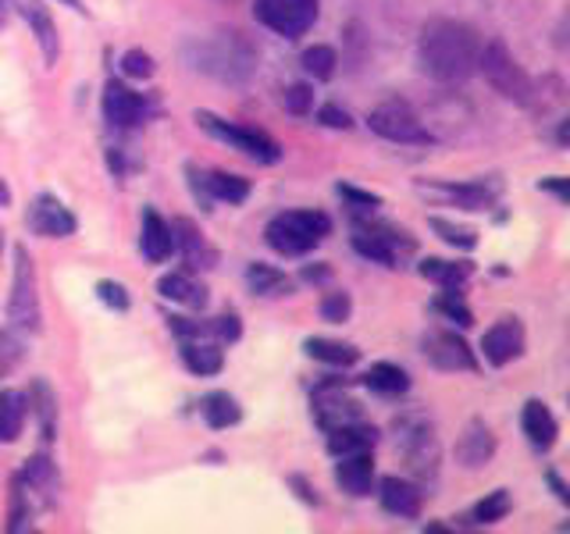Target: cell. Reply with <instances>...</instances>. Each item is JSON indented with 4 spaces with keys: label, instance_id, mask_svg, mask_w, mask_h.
<instances>
[{
    "label": "cell",
    "instance_id": "6da1fadb",
    "mask_svg": "<svg viewBox=\"0 0 570 534\" xmlns=\"http://www.w3.org/2000/svg\"><path fill=\"white\" fill-rule=\"evenodd\" d=\"M481 36L456 18H432L421 29L417 40V61L424 68V76H432L435 82L456 86L478 76V53H481Z\"/></svg>",
    "mask_w": 570,
    "mask_h": 534
},
{
    "label": "cell",
    "instance_id": "7a4b0ae2",
    "mask_svg": "<svg viewBox=\"0 0 570 534\" xmlns=\"http://www.w3.org/2000/svg\"><path fill=\"white\" fill-rule=\"evenodd\" d=\"M328 231H332L328 214H321V210H285V214H275V218L267 221L264 239L282 257H307L314 246H321L328 239Z\"/></svg>",
    "mask_w": 570,
    "mask_h": 534
},
{
    "label": "cell",
    "instance_id": "3957f363",
    "mask_svg": "<svg viewBox=\"0 0 570 534\" xmlns=\"http://www.w3.org/2000/svg\"><path fill=\"white\" fill-rule=\"evenodd\" d=\"M478 71L485 76V82L495 89L499 97H507L513 103H531L534 97V82L528 71L517 65V58L507 50L503 40H489L481 43V53H478Z\"/></svg>",
    "mask_w": 570,
    "mask_h": 534
},
{
    "label": "cell",
    "instance_id": "277c9868",
    "mask_svg": "<svg viewBox=\"0 0 570 534\" xmlns=\"http://www.w3.org/2000/svg\"><path fill=\"white\" fill-rule=\"evenodd\" d=\"M353 249L371 264L400 267L403 257L417 254V243L406 228L382 225V221H356L353 225Z\"/></svg>",
    "mask_w": 570,
    "mask_h": 534
},
{
    "label": "cell",
    "instance_id": "5b68a950",
    "mask_svg": "<svg viewBox=\"0 0 570 534\" xmlns=\"http://www.w3.org/2000/svg\"><path fill=\"white\" fill-rule=\"evenodd\" d=\"M193 121L200 125V129L210 136V139H218V142H228L232 150H239L243 157L249 160H257V165H278L282 160V147L278 142L261 132V129H249V125H236V121H225L218 115H210V111H196Z\"/></svg>",
    "mask_w": 570,
    "mask_h": 534
},
{
    "label": "cell",
    "instance_id": "8992f818",
    "mask_svg": "<svg viewBox=\"0 0 570 534\" xmlns=\"http://www.w3.org/2000/svg\"><path fill=\"white\" fill-rule=\"evenodd\" d=\"M8 320L14 332L36 335L43 328L40 293H36V267L26 246H14V278H11V299H8Z\"/></svg>",
    "mask_w": 570,
    "mask_h": 534
},
{
    "label": "cell",
    "instance_id": "52a82bcc",
    "mask_svg": "<svg viewBox=\"0 0 570 534\" xmlns=\"http://www.w3.org/2000/svg\"><path fill=\"white\" fill-rule=\"evenodd\" d=\"M321 14V0H254V18L285 40H299L311 32Z\"/></svg>",
    "mask_w": 570,
    "mask_h": 534
},
{
    "label": "cell",
    "instance_id": "ba28073f",
    "mask_svg": "<svg viewBox=\"0 0 570 534\" xmlns=\"http://www.w3.org/2000/svg\"><path fill=\"white\" fill-rule=\"evenodd\" d=\"M367 125H371L374 136H382L389 142H400V147H428V142H435V136L424 129L421 118L410 111V103H403V100L379 103L367 115Z\"/></svg>",
    "mask_w": 570,
    "mask_h": 534
},
{
    "label": "cell",
    "instance_id": "9c48e42d",
    "mask_svg": "<svg viewBox=\"0 0 570 534\" xmlns=\"http://www.w3.org/2000/svg\"><path fill=\"white\" fill-rule=\"evenodd\" d=\"M189 175V189L196 196V204L204 210H210L214 200H222L228 207H239L249 200V178L243 175H228V171H200L196 165L186 168Z\"/></svg>",
    "mask_w": 570,
    "mask_h": 534
},
{
    "label": "cell",
    "instance_id": "30bf717a",
    "mask_svg": "<svg viewBox=\"0 0 570 534\" xmlns=\"http://www.w3.org/2000/svg\"><path fill=\"white\" fill-rule=\"evenodd\" d=\"M254 65H257L254 53H249V47L239 40V32H222L218 40L207 47L204 65H196V68H204L225 82H243L249 71H254Z\"/></svg>",
    "mask_w": 570,
    "mask_h": 534
},
{
    "label": "cell",
    "instance_id": "8fae6325",
    "mask_svg": "<svg viewBox=\"0 0 570 534\" xmlns=\"http://www.w3.org/2000/svg\"><path fill=\"white\" fill-rule=\"evenodd\" d=\"M421 349H424V360L432 364L435 370H445V374L478 370V360H474L471 346L463 343L456 332H428L421 338Z\"/></svg>",
    "mask_w": 570,
    "mask_h": 534
},
{
    "label": "cell",
    "instance_id": "7c38bea8",
    "mask_svg": "<svg viewBox=\"0 0 570 534\" xmlns=\"http://www.w3.org/2000/svg\"><path fill=\"white\" fill-rule=\"evenodd\" d=\"M29 228L43 239H68V236H76L79 221H76V214L58 200V196L40 192L36 196V204L29 207Z\"/></svg>",
    "mask_w": 570,
    "mask_h": 534
},
{
    "label": "cell",
    "instance_id": "4fadbf2b",
    "mask_svg": "<svg viewBox=\"0 0 570 534\" xmlns=\"http://www.w3.org/2000/svg\"><path fill=\"white\" fill-rule=\"evenodd\" d=\"M481 353L492 367H507L524 353V325L517 317H499L495 325L481 335Z\"/></svg>",
    "mask_w": 570,
    "mask_h": 534
},
{
    "label": "cell",
    "instance_id": "5bb4252c",
    "mask_svg": "<svg viewBox=\"0 0 570 534\" xmlns=\"http://www.w3.org/2000/svg\"><path fill=\"white\" fill-rule=\"evenodd\" d=\"M314 421L321 432H332V427H343L353 421H364V409L356 399H350L343 388L335 385H321L314 392Z\"/></svg>",
    "mask_w": 570,
    "mask_h": 534
},
{
    "label": "cell",
    "instance_id": "9a60e30c",
    "mask_svg": "<svg viewBox=\"0 0 570 534\" xmlns=\"http://www.w3.org/2000/svg\"><path fill=\"white\" fill-rule=\"evenodd\" d=\"M104 118L115 129H136V125L147 118V103L139 93H132L125 82H107L104 86Z\"/></svg>",
    "mask_w": 570,
    "mask_h": 534
},
{
    "label": "cell",
    "instance_id": "2e32d148",
    "mask_svg": "<svg viewBox=\"0 0 570 534\" xmlns=\"http://www.w3.org/2000/svg\"><path fill=\"white\" fill-rule=\"evenodd\" d=\"M379 498H382V510H385L389 516H400V521H417V516H421V506H424V492L414 485V481L396 477V474L382 477Z\"/></svg>",
    "mask_w": 570,
    "mask_h": 534
},
{
    "label": "cell",
    "instance_id": "e0dca14e",
    "mask_svg": "<svg viewBox=\"0 0 570 534\" xmlns=\"http://www.w3.org/2000/svg\"><path fill=\"white\" fill-rule=\"evenodd\" d=\"M171 236H175V254H183V260L189 264V271H207V267L218 264V249H214L204 231L196 228L186 218H175L171 221Z\"/></svg>",
    "mask_w": 570,
    "mask_h": 534
},
{
    "label": "cell",
    "instance_id": "ac0fdd59",
    "mask_svg": "<svg viewBox=\"0 0 570 534\" xmlns=\"http://www.w3.org/2000/svg\"><path fill=\"white\" fill-rule=\"evenodd\" d=\"M14 11L26 18L36 43L43 50V61L47 65H58V50H61V40H58V26H53V14L43 0H14Z\"/></svg>",
    "mask_w": 570,
    "mask_h": 534
},
{
    "label": "cell",
    "instance_id": "d6986e66",
    "mask_svg": "<svg viewBox=\"0 0 570 534\" xmlns=\"http://www.w3.org/2000/svg\"><path fill=\"white\" fill-rule=\"evenodd\" d=\"M335 485L353 498H364L374 488V459L371 453H350L335 463Z\"/></svg>",
    "mask_w": 570,
    "mask_h": 534
},
{
    "label": "cell",
    "instance_id": "ffe728a7",
    "mask_svg": "<svg viewBox=\"0 0 570 534\" xmlns=\"http://www.w3.org/2000/svg\"><path fill=\"white\" fill-rule=\"evenodd\" d=\"M521 432L528 435V442L534 445V449L546 453V449H552V445H557L560 424H557L552 409L542 399H528L524 409H521Z\"/></svg>",
    "mask_w": 570,
    "mask_h": 534
},
{
    "label": "cell",
    "instance_id": "44dd1931",
    "mask_svg": "<svg viewBox=\"0 0 570 534\" xmlns=\"http://www.w3.org/2000/svg\"><path fill=\"white\" fill-rule=\"evenodd\" d=\"M139 249L150 264H165L175 254V236L171 225L160 218L154 207L142 210V231H139Z\"/></svg>",
    "mask_w": 570,
    "mask_h": 534
},
{
    "label": "cell",
    "instance_id": "7402d4cb",
    "mask_svg": "<svg viewBox=\"0 0 570 534\" xmlns=\"http://www.w3.org/2000/svg\"><path fill=\"white\" fill-rule=\"evenodd\" d=\"M428 189L450 196V200L463 210H489L499 200V182H489V178L485 182H481V178H474V182H439Z\"/></svg>",
    "mask_w": 570,
    "mask_h": 534
},
{
    "label": "cell",
    "instance_id": "603a6c76",
    "mask_svg": "<svg viewBox=\"0 0 570 534\" xmlns=\"http://www.w3.org/2000/svg\"><path fill=\"white\" fill-rule=\"evenodd\" d=\"M328 435V453L338 459V456H350V453H371L374 442H379V427H371L364 421H353V424H343V427H332Z\"/></svg>",
    "mask_w": 570,
    "mask_h": 534
},
{
    "label": "cell",
    "instance_id": "cb8c5ba5",
    "mask_svg": "<svg viewBox=\"0 0 570 534\" xmlns=\"http://www.w3.org/2000/svg\"><path fill=\"white\" fill-rule=\"evenodd\" d=\"M495 453V435L489 432L485 421H471L468 432H463L460 445H456V456L463 467H481V463H489Z\"/></svg>",
    "mask_w": 570,
    "mask_h": 534
},
{
    "label": "cell",
    "instance_id": "d4e9b609",
    "mask_svg": "<svg viewBox=\"0 0 570 534\" xmlns=\"http://www.w3.org/2000/svg\"><path fill=\"white\" fill-rule=\"evenodd\" d=\"M183 364L196 378H214L225 367V353L214 343H200V338H183Z\"/></svg>",
    "mask_w": 570,
    "mask_h": 534
},
{
    "label": "cell",
    "instance_id": "484cf974",
    "mask_svg": "<svg viewBox=\"0 0 570 534\" xmlns=\"http://www.w3.org/2000/svg\"><path fill=\"white\" fill-rule=\"evenodd\" d=\"M364 385L374 392V396H385V399H400L410 392V374L400 367V364H371L367 374H364Z\"/></svg>",
    "mask_w": 570,
    "mask_h": 534
},
{
    "label": "cell",
    "instance_id": "4316f807",
    "mask_svg": "<svg viewBox=\"0 0 570 534\" xmlns=\"http://www.w3.org/2000/svg\"><path fill=\"white\" fill-rule=\"evenodd\" d=\"M417 271H421V278H428V281L442 285V289H460V293H463V285H468V278H471L474 267H471L468 260H442V257H424V260L417 264Z\"/></svg>",
    "mask_w": 570,
    "mask_h": 534
},
{
    "label": "cell",
    "instance_id": "83f0119b",
    "mask_svg": "<svg viewBox=\"0 0 570 534\" xmlns=\"http://www.w3.org/2000/svg\"><path fill=\"white\" fill-rule=\"evenodd\" d=\"M157 293L171 299V303H183V307H193V310H204L207 307V289L204 285H196L186 271H171L157 281Z\"/></svg>",
    "mask_w": 570,
    "mask_h": 534
},
{
    "label": "cell",
    "instance_id": "f1b7e54d",
    "mask_svg": "<svg viewBox=\"0 0 570 534\" xmlns=\"http://www.w3.org/2000/svg\"><path fill=\"white\" fill-rule=\"evenodd\" d=\"M26 417H29V403H26V392H0V442L11 445L18 442L26 427Z\"/></svg>",
    "mask_w": 570,
    "mask_h": 534
},
{
    "label": "cell",
    "instance_id": "f546056e",
    "mask_svg": "<svg viewBox=\"0 0 570 534\" xmlns=\"http://www.w3.org/2000/svg\"><path fill=\"white\" fill-rule=\"evenodd\" d=\"M246 285H249V293L254 296H289L293 293V278L285 275V271H278V267H272V264H249L246 267Z\"/></svg>",
    "mask_w": 570,
    "mask_h": 534
},
{
    "label": "cell",
    "instance_id": "4dcf8cb0",
    "mask_svg": "<svg viewBox=\"0 0 570 534\" xmlns=\"http://www.w3.org/2000/svg\"><path fill=\"white\" fill-rule=\"evenodd\" d=\"M200 414L207 421V427L214 432H225V427H236L243 421V406L236 396H228V392H210L200 403Z\"/></svg>",
    "mask_w": 570,
    "mask_h": 534
},
{
    "label": "cell",
    "instance_id": "1f68e13d",
    "mask_svg": "<svg viewBox=\"0 0 570 534\" xmlns=\"http://www.w3.org/2000/svg\"><path fill=\"white\" fill-rule=\"evenodd\" d=\"M26 403H29L32 414L40 417V432H43V438L50 442V438H53V427H58V396H53V388H50L43 378H36V382L29 385Z\"/></svg>",
    "mask_w": 570,
    "mask_h": 534
},
{
    "label": "cell",
    "instance_id": "d6a6232c",
    "mask_svg": "<svg viewBox=\"0 0 570 534\" xmlns=\"http://www.w3.org/2000/svg\"><path fill=\"white\" fill-rule=\"evenodd\" d=\"M303 349H307L311 360H321L328 367H353L356 360H361V349L350 346V343H332V338H307Z\"/></svg>",
    "mask_w": 570,
    "mask_h": 534
},
{
    "label": "cell",
    "instance_id": "836d02e7",
    "mask_svg": "<svg viewBox=\"0 0 570 534\" xmlns=\"http://www.w3.org/2000/svg\"><path fill=\"white\" fill-rule=\"evenodd\" d=\"M403 453L410 459V467H417V471H435V435L428 432V427H417V432H406L403 435Z\"/></svg>",
    "mask_w": 570,
    "mask_h": 534
},
{
    "label": "cell",
    "instance_id": "e575fe53",
    "mask_svg": "<svg viewBox=\"0 0 570 534\" xmlns=\"http://www.w3.org/2000/svg\"><path fill=\"white\" fill-rule=\"evenodd\" d=\"M428 228H432L445 246L463 249V254H471V249L478 246V231H474V228L456 225V221H450V218H439V214H435V218H428Z\"/></svg>",
    "mask_w": 570,
    "mask_h": 534
},
{
    "label": "cell",
    "instance_id": "d590c367",
    "mask_svg": "<svg viewBox=\"0 0 570 534\" xmlns=\"http://www.w3.org/2000/svg\"><path fill=\"white\" fill-rule=\"evenodd\" d=\"M510 510H513L510 492H507V488H495V492H489V495L481 498V503L471 510V521H474V524H499Z\"/></svg>",
    "mask_w": 570,
    "mask_h": 534
},
{
    "label": "cell",
    "instance_id": "8d00e7d4",
    "mask_svg": "<svg viewBox=\"0 0 570 534\" xmlns=\"http://www.w3.org/2000/svg\"><path fill=\"white\" fill-rule=\"evenodd\" d=\"M335 65H338L335 50L325 47V43H317V47H307V50H303V71H307V76H314L317 82L332 79V76H335Z\"/></svg>",
    "mask_w": 570,
    "mask_h": 534
},
{
    "label": "cell",
    "instance_id": "74e56055",
    "mask_svg": "<svg viewBox=\"0 0 570 534\" xmlns=\"http://www.w3.org/2000/svg\"><path fill=\"white\" fill-rule=\"evenodd\" d=\"M29 527V492L22 477H11V503H8V531L18 534Z\"/></svg>",
    "mask_w": 570,
    "mask_h": 534
},
{
    "label": "cell",
    "instance_id": "f35d334b",
    "mask_svg": "<svg viewBox=\"0 0 570 534\" xmlns=\"http://www.w3.org/2000/svg\"><path fill=\"white\" fill-rule=\"evenodd\" d=\"M435 310H439V314H445L450 320H456L460 328H471V325H474V314H471L468 303H463L460 289H445V293L435 299Z\"/></svg>",
    "mask_w": 570,
    "mask_h": 534
},
{
    "label": "cell",
    "instance_id": "ab89813d",
    "mask_svg": "<svg viewBox=\"0 0 570 534\" xmlns=\"http://www.w3.org/2000/svg\"><path fill=\"white\" fill-rule=\"evenodd\" d=\"M282 107L289 115H296V118H303V115H311L314 111V89L307 86V82H296V86H289L282 93Z\"/></svg>",
    "mask_w": 570,
    "mask_h": 534
},
{
    "label": "cell",
    "instance_id": "60d3db41",
    "mask_svg": "<svg viewBox=\"0 0 570 534\" xmlns=\"http://www.w3.org/2000/svg\"><path fill=\"white\" fill-rule=\"evenodd\" d=\"M26 481V488H50V481H53V463H50V456H32V459H26V471L18 474Z\"/></svg>",
    "mask_w": 570,
    "mask_h": 534
},
{
    "label": "cell",
    "instance_id": "b9f144b4",
    "mask_svg": "<svg viewBox=\"0 0 570 534\" xmlns=\"http://www.w3.org/2000/svg\"><path fill=\"white\" fill-rule=\"evenodd\" d=\"M118 65H121V71H125L129 79H150L154 71H157V68H154V58H150L147 50H139V47L125 50Z\"/></svg>",
    "mask_w": 570,
    "mask_h": 534
},
{
    "label": "cell",
    "instance_id": "7bdbcfd3",
    "mask_svg": "<svg viewBox=\"0 0 570 534\" xmlns=\"http://www.w3.org/2000/svg\"><path fill=\"white\" fill-rule=\"evenodd\" d=\"M350 314H353L350 293H328L321 299V317H325L328 325H343V320H350Z\"/></svg>",
    "mask_w": 570,
    "mask_h": 534
},
{
    "label": "cell",
    "instance_id": "ee69618b",
    "mask_svg": "<svg viewBox=\"0 0 570 534\" xmlns=\"http://www.w3.org/2000/svg\"><path fill=\"white\" fill-rule=\"evenodd\" d=\"M97 299L104 303V307L118 310V314H125V310L132 307V299H129V293H125V285L121 281H111V278L97 281Z\"/></svg>",
    "mask_w": 570,
    "mask_h": 534
},
{
    "label": "cell",
    "instance_id": "f6af8a7d",
    "mask_svg": "<svg viewBox=\"0 0 570 534\" xmlns=\"http://www.w3.org/2000/svg\"><path fill=\"white\" fill-rule=\"evenodd\" d=\"M335 192L343 196V200H346L353 210H364V214H371L374 207H382V196H379V192L356 189V186H346V182H338V186H335Z\"/></svg>",
    "mask_w": 570,
    "mask_h": 534
},
{
    "label": "cell",
    "instance_id": "bcb514c9",
    "mask_svg": "<svg viewBox=\"0 0 570 534\" xmlns=\"http://www.w3.org/2000/svg\"><path fill=\"white\" fill-rule=\"evenodd\" d=\"M210 332L222 338V343H239V335H243V320H239V314L236 310H225L222 317H214L210 320Z\"/></svg>",
    "mask_w": 570,
    "mask_h": 534
},
{
    "label": "cell",
    "instance_id": "7dc6e473",
    "mask_svg": "<svg viewBox=\"0 0 570 534\" xmlns=\"http://www.w3.org/2000/svg\"><path fill=\"white\" fill-rule=\"evenodd\" d=\"M317 121H321V125H328V129H350V125H353L350 111H343L338 103H325V107H321V111H317Z\"/></svg>",
    "mask_w": 570,
    "mask_h": 534
},
{
    "label": "cell",
    "instance_id": "c3c4849f",
    "mask_svg": "<svg viewBox=\"0 0 570 534\" xmlns=\"http://www.w3.org/2000/svg\"><path fill=\"white\" fill-rule=\"evenodd\" d=\"M22 356V346L14 343V338L8 335V332H0V370H8V367H14V360Z\"/></svg>",
    "mask_w": 570,
    "mask_h": 534
},
{
    "label": "cell",
    "instance_id": "681fc988",
    "mask_svg": "<svg viewBox=\"0 0 570 534\" xmlns=\"http://www.w3.org/2000/svg\"><path fill=\"white\" fill-rule=\"evenodd\" d=\"M303 281H311V285H321V281H328L332 278V267H325V264H317V267H303V275H299Z\"/></svg>",
    "mask_w": 570,
    "mask_h": 534
},
{
    "label": "cell",
    "instance_id": "f907efd6",
    "mask_svg": "<svg viewBox=\"0 0 570 534\" xmlns=\"http://www.w3.org/2000/svg\"><path fill=\"white\" fill-rule=\"evenodd\" d=\"M539 189H549V192H557V196H560V204L567 200V182H563V178H542V182H539Z\"/></svg>",
    "mask_w": 570,
    "mask_h": 534
},
{
    "label": "cell",
    "instance_id": "816d5d0a",
    "mask_svg": "<svg viewBox=\"0 0 570 534\" xmlns=\"http://www.w3.org/2000/svg\"><path fill=\"white\" fill-rule=\"evenodd\" d=\"M289 485H296V488H299V498H303V503L317 506V495H314V492L307 488V481H303V477H296V474H293V477H289Z\"/></svg>",
    "mask_w": 570,
    "mask_h": 534
},
{
    "label": "cell",
    "instance_id": "f5cc1de1",
    "mask_svg": "<svg viewBox=\"0 0 570 534\" xmlns=\"http://www.w3.org/2000/svg\"><path fill=\"white\" fill-rule=\"evenodd\" d=\"M546 477H549V485H552V492H557V498H560V503H570V495H567V485H563V481L557 477V471H549Z\"/></svg>",
    "mask_w": 570,
    "mask_h": 534
},
{
    "label": "cell",
    "instance_id": "db71d44e",
    "mask_svg": "<svg viewBox=\"0 0 570 534\" xmlns=\"http://www.w3.org/2000/svg\"><path fill=\"white\" fill-rule=\"evenodd\" d=\"M11 11H14V0H0V26H8Z\"/></svg>",
    "mask_w": 570,
    "mask_h": 534
},
{
    "label": "cell",
    "instance_id": "11a10c76",
    "mask_svg": "<svg viewBox=\"0 0 570 534\" xmlns=\"http://www.w3.org/2000/svg\"><path fill=\"white\" fill-rule=\"evenodd\" d=\"M8 204H11V189L0 182V207H8Z\"/></svg>",
    "mask_w": 570,
    "mask_h": 534
},
{
    "label": "cell",
    "instance_id": "9f6ffc18",
    "mask_svg": "<svg viewBox=\"0 0 570 534\" xmlns=\"http://www.w3.org/2000/svg\"><path fill=\"white\" fill-rule=\"evenodd\" d=\"M61 4H68V8H76V11H82V4H79V0H61Z\"/></svg>",
    "mask_w": 570,
    "mask_h": 534
},
{
    "label": "cell",
    "instance_id": "6f0895ef",
    "mask_svg": "<svg viewBox=\"0 0 570 534\" xmlns=\"http://www.w3.org/2000/svg\"><path fill=\"white\" fill-rule=\"evenodd\" d=\"M0 249H4V239H0Z\"/></svg>",
    "mask_w": 570,
    "mask_h": 534
}]
</instances>
